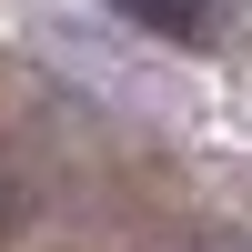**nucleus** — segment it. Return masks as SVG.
Wrapping results in <instances>:
<instances>
[{"label": "nucleus", "instance_id": "nucleus-1", "mask_svg": "<svg viewBox=\"0 0 252 252\" xmlns=\"http://www.w3.org/2000/svg\"><path fill=\"white\" fill-rule=\"evenodd\" d=\"M111 20H131L141 40H172V51H222L232 40V0H101Z\"/></svg>", "mask_w": 252, "mask_h": 252}]
</instances>
